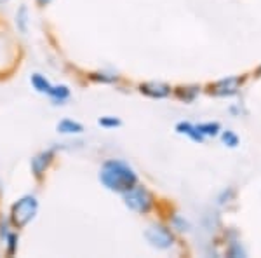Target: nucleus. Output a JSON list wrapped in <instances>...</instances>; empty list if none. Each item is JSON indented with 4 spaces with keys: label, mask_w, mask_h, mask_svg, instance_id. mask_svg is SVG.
<instances>
[{
    "label": "nucleus",
    "mask_w": 261,
    "mask_h": 258,
    "mask_svg": "<svg viewBox=\"0 0 261 258\" xmlns=\"http://www.w3.org/2000/svg\"><path fill=\"white\" fill-rule=\"evenodd\" d=\"M99 180L107 189L115 190V192H125L127 189L136 185L138 176L127 164L120 162V160H108L101 168Z\"/></svg>",
    "instance_id": "1"
},
{
    "label": "nucleus",
    "mask_w": 261,
    "mask_h": 258,
    "mask_svg": "<svg viewBox=\"0 0 261 258\" xmlns=\"http://www.w3.org/2000/svg\"><path fill=\"white\" fill-rule=\"evenodd\" d=\"M37 199L33 196H27L23 199H19L14 206H12V213H11V220L14 223V227H24L30 220L35 217L37 213Z\"/></svg>",
    "instance_id": "2"
},
{
    "label": "nucleus",
    "mask_w": 261,
    "mask_h": 258,
    "mask_svg": "<svg viewBox=\"0 0 261 258\" xmlns=\"http://www.w3.org/2000/svg\"><path fill=\"white\" fill-rule=\"evenodd\" d=\"M124 201L133 211L138 213H146L151 208V196L146 189L143 187H130L124 192Z\"/></svg>",
    "instance_id": "3"
},
{
    "label": "nucleus",
    "mask_w": 261,
    "mask_h": 258,
    "mask_svg": "<svg viewBox=\"0 0 261 258\" xmlns=\"http://www.w3.org/2000/svg\"><path fill=\"white\" fill-rule=\"evenodd\" d=\"M145 238L148 239V243L151 246L159 248V249H166V248H171L172 246V234L167 228H164L161 225H153L150 227L148 230L145 232Z\"/></svg>",
    "instance_id": "4"
},
{
    "label": "nucleus",
    "mask_w": 261,
    "mask_h": 258,
    "mask_svg": "<svg viewBox=\"0 0 261 258\" xmlns=\"http://www.w3.org/2000/svg\"><path fill=\"white\" fill-rule=\"evenodd\" d=\"M239 84H241V79L239 77H230L225 80H220L214 86H211V95L214 96H231L235 95L239 89Z\"/></svg>",
    "instance_id": "5"
},
{
    "label": "nucleus",
    "mask_w": 261,
    "mask_h": 258,
    "mask_svg": "<svg viewBox=\"0 0 261 258\" xmlns=\"http://www.w3.org/2000/svg\"><path fill=\"white\" fill-rule=\"evenodd\" d=\"M141 92L146 96H151V98H166L169 96V86L161 82H148V84H143L141 86Z\"/></svg>",
    "instance_id": "6"
},
{
    "label": "nucleus",
    "mask_w": 261,
    "mask_h": 258,
    "mask_svg": "<svg viewBox=\"0 0 261 258\" xmlns=\"http://www.w3.org/2000/svg\"><path fill=\"white\" fill-rule=\"evenodd\" d=\"M50 157H53L50 152H44V154H40L39 157H35L32 160V168L37 176H40L42 173H44V169L47 168V164L50 162Z\"/></svg>",
    "instance_id": "7"
},
{
    "label": "nucleus",
    "mask_w": 261,
    "mask_h": 258,
    "mask_svg": "<svg viewBox=\"0 0 261 258\" xmlns=\"http://www.w3.org/2000/svg\"><path fill=\"white\" fill-rule=\"evenodd\" d=\"M178 131L183 134H188V136L193 138L195 142H202V134L199 133L197 126H192V124H188V122H181V124H178Z\"/></svg>",
    "instance_id": "8"
},
{
    "label": "nucleus",
    "mask_w": 261,
    "mask_h": 258,
    "mask_svg": "<svg viewBox=\"0 0 261 258\" xmlns=\"http://www.w3.org/2000/svg\"><path fill=\"white\" fill-rule=\"evenodd\" d=\"M58 131H60V133H65V134L82 133V126L73 121H61L60 124H58Z\"/></svg>",
    "instance_id": "9"
},
{
    "label": "nucleus",
    "mask_w": 261,
    "mask_h": 258,
    "mask_svg": "<svg viewBox=\"0 0 261 258\" xmlns=\"http://www.w3.org/2000/svg\"><path fill=\"white\" fill-rule=\"evenodd\" d=\"M32 84L35 86V89H37V91L47 92V95L50 92V87H53V86H50V84L47 82V80H45V79L42 77V75H39V74L33 75V77H32Z\"/></svg>",
    "instance_id": "10"
},
{
    "label": "nucleus",
    "mask_w": 261,
    "mask_h": 258,
    "mask_svg": "<svg viewBox=\"0 0 261 258\" xmlns=\"http://www.w3.org/2000/svg\"><path fill=\"white\" fill-rule=\"evenodd\" d=\"M49 96H53V98L56 100V101H63V100H66L70 96V91H68V87H65V86L50 87Z\"/></svg>",
    "instance_id": "11"
},
{
    "label": "nucleus",
    "mask_w": 261,
    "mask_h": 258,
    "mask_svg": "<svg viewBox=\"0 0 261 258\" xmlns=\"http://www.w3.org/2000/svg\"><path fill=\"white\" fill-rule=\"evenodd\" d=\"M197 129H199V133L202 136H204V134L214 136V134H218V131H220V124H200V126H197Z\"/></svg>",
    "instance_id": "12"
},
{
    "label": "nucleus",
    "mask_w": 261,
    "mask_h": 258,
    "mask_svg": "<svg viewBox=\"0 0 261 258\" xmlns=\"http://www.w3.org/2000/svg\"><path fill=\"white\" fill-rule=\"evenodd\" d=\"M197 92H199L197 87H181V89H178V96L185 101H192Z\"/></svg>",
    "instance_id": "13"
},
{
    "label": "nucleus",
    "mask_w": 261,
    "mask_h": 258,
    "mask_svg": "<svg viewBox=\"0 0 261 258\" xmlns=\"http://www.w3.org/2000/svg\"><path fill=\"white\" fill-rule=\"evenodd\" d=\"M18 27L21 32H27V7H21L18 12Z\"/></svg>",
    "instance_id": "14"
},
{
    "label": "nucleus",
    "mask_w": 261,
    "mask_h": 258,
    "mask_svg": "<svg viewBox=\"0 0 261 258\" xmlns=\"http://www.w3.org/2000/svg\"><path fill=\"white\" fill-rule=\"evenodd\" d=\"M99 124L103 128H115V126H120V121L115 117H103V119H99Z\"/></svg>",
    "instance_id": "15"
},
{
    "label": "nucleus",
    "mask_w": 261,
    "mask_h": 258,
    "mask_svg": "<svg viewBox=\"0 0 261 258\" xmlns=\"http://www.w3.org/2000/svg\"><path fill=\"white\" fill-rule=\"evenodd\" d=\"M223 139H225V143L228 147H235L239 143V139H237V136H235L233 133H230V131H226L225 134H223Z\"/></svg>",
    "instance_id": "16"
},
{
    "label": "nucleus",
    "mask_w": 261,
    "mask_h": 258,
    "mask_svg": "<svg viewBox=\"0 0 261 258\" xmlns=\"http://www.w3.org/2000/svg\"><path fill=\"white\" fill-rule=\"evenodd\" d=\"M14 249H16V238L14 236H9V253L11 255L14 253Z\"/></svg>",
    "instance_id": "17"
},
{
    "label": "nucleus",
    "mask_w": 261,
    "mask_h": 258,
    "mask_svg": "<svg viewBox=\"0 0 261 258\" xmlns=\"http://www.w3.org/2000/svg\"><path fill=\"white\" fill-rule=\"evenodd\" d=\"M37 2H39L40 6H47V4L50 2V0H37Z\"/></svg>",
    "instance_id": "18"
},
{
    "label": "nucleus",
    "mask_w": 261,
    "mask_h": 258,
    "mask_svg": "<svg viewBox=\"0 0 261 258\" xmlns=\"http://www.w3.org/2000/svg\"><path fill=\"white\" fill-rule=\"evenodd\" d=\"M259 74H261V70H259Z\"/></svg>",
    "instance_id": "19"
}]
</instances>
